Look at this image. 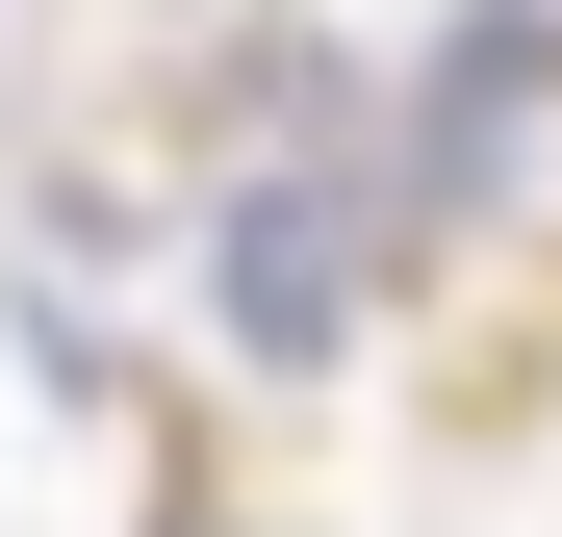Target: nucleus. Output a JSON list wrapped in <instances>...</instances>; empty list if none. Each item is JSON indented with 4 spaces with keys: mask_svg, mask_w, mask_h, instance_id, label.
<instances>
[{
    "mask_svg": "<svg viewBox=\"0 0 562 537\" xmlns=\"http://www.w3.org/2000/svg\"><path fill=\"white\" fill-rule=\"evenodd\" d=\"M384 256H409V154H358V103H281L205 179V307H231L256 384H333L384 333Z\"/></svg>",
    "mask_w": 562,
    "mask_h": 537,
    "instance_id": "f257e3e1",
    "label": "nucleus"
},
{
    "mask_svg": "<svg viewBox=\"0 0 562 537\" xmlns=\"http://www.w3.org/2000/svg\"><path fill=\"white\" fill-rule=\"evenodd\" d=\"M409 231H460V256H537L562 231V0H460V26L409 52Z\"/></svg>",
    "mask_w": 562,
    "mask_h": 537,
    "instance_id": "f03ea898",
    "label": "nucleus"
}]
</instances>
